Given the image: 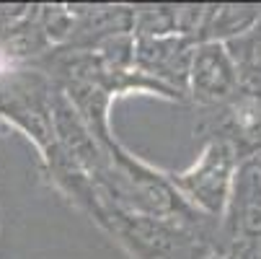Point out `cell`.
I'll return each mask as SVG.
<instances>
[{
	"instance_id": "obj_1",
	"label": "cell",
	"mask_w": 261,
	"mask_h": 259,
	"mask_svg": "<svg viewBox=\"0 0 261 259\" xmlns=\"http://www.w3.org/2000/svg\"><path fill=\"white\" fill-rule=\"evenodd\" d=\"M55 83L39 67H3L0 70V120L26 135L42 163L55 156V120H52Z\"/></svg>"
},
{
	"instance_id": "obj_2",
	"label": "cell",
	"mask_w": 261,
	"mask_h": 259,
	"mask_svg": "<svg viewBox=\"0 0 261 259\" xmlns=\"http://www.w3.org/2000/svg\"><path fill=\"white\" fill-rule=\"evenodd\" d=\"M238 158L230 151L228 143L217 137L204 140L202 153L197 161L184 171H163L166 179L173 184V190L189 202L194 210H199L204 218L220 220L225 213L233 176L238 171Z\"/></svg>"
},
{
	"instance_id": "obj_3",
	"label": "cell",
	"mask_w": 261,
	"mask_h": 259,
	"mask_svg": "<svg viewBox=\"0 0 261 259\" xmlns=\"http://www.w3.org/2000/svg\"><path fill=\"white\" fill-rule=\"evenodd\" d=\"M241 78L236 60L222 42H199L189 65L186 99H192L204 112L228 106L241 96Z\"/></svg>"
},
{
	"instance_id": "obj_4",
	"label": "cell",
	"mask_w": 261,
	"mask_h": 259,
	"mask_svg": "<svg viewBox=\"0 0 261 259\" xmlns=\"http://www.w3.org/2000/svg\"><path fill=\"white\" fill-rule=\"evenodd\" d=\"M197 132L204 140L217 137L228 143L238 163L261 156V99L241 93L228 106L204 112Z\"/></svg>"
},
{
	"instance_id": "obj_5",
	"label": "cell",
	"mask_w": 261,
	"mask_h": 259,
	"mask_svg": "<svg viewBox=\"0 0 261 259\" xmlns=\"http://www.w3.org/2000/svg\"><path fill=\"white\" fill-rule=\"evenodd\" d=\"M194 47L197 42L186 39V36L135 39V70L186 101V83H189Z\"/></svg>"
},
{
	"instance_id": "obj_6",
	"label": "cell",
	"mask_w": 261,
	"mask_h": 259,
	"mask_svg": "<svg viewBox=\"0 0 261 259\" xmlns=\"http://www.w3.org/2000/svg\"><path fill=\"white\" fill-rule=\"evenodd\" d=\"M261 239V179L251 161H243L233 176L230 197L220 218L217 244Z\"/></svg>"
},
{
	"instance_id": "obj_7",
	"label": "cell",
	"mask_w": 261,
	"mask_h": 259,
	"mask_svg": "<svg viewBox=\"0 0 261 259\" xmlns=\"http://www.w3.org/2000/svg\"><path fill=\"white\" fill-rule=\"evenodd\" d=\"M258 21H261V6H253V3L210 6L202 34H199V42H222V44H228L233 39H241L243 34H248Z\"/></svg>"
},
{
	"instance_id": "obj_8",
	"label": "cell",
	"mask_w": 261,
	"mask_h": 259,
	"mask_svg": "<svg viewBox=\"0 0 261 259\" xmlns=\"http://www.w3.org/2000/svg\"><path fill=\"white\" fill-rule=\"evenodd\" d=\"M204 259H261V239L220 244V246L210 249Z\"/></svg>"
},
{
	"instance_id": "obj_9",
	"label": "cell",
	"mask_w": 261,
	"mask_h": 259,
	"mask_svg": "<svg viewBox=\"0 0 261 259\" xmlns=\"http://www.w3.org/2000/svg\"><path fill=\"white\" fill-rule=\"evenodd\" d=\"M251 163H253V169H256V174H258V179H261V156L251 158Z\"/></svg>"
}]
</instances>
